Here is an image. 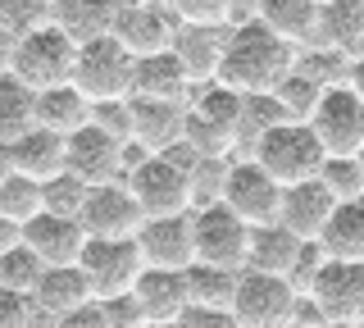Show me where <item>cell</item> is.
Segmentation results:
<instances>
[{"label": "cell", "instance_id": "obj_7", "mask_svg": "<svg viewBox=\"0 0 364 328\" xmlns=\"http://www.w3.org/2000/svg\"><path fill=\"white\" fill-rule=\"evenodd\" d=\"M310 132L328 160H355L364 151V100L350 87H328L310 115Z\"/></svg>", "mask_w": 364, "mask_h": 328}, {"label": "cell", "instance_id": "obj_16", "mask_svg": "<svg viewBox=\"0 0 364 328\" xmlns=\"http://www.w3.org/2000/svg\"><path fill=\"white\" fill-rule=\"evenodd\" d=\"M91 237L82 233L77 219H64V214H37L32 223H23V246L41 260L46 269H73L82 260Z\"/></svg>", "mask_w": 364, "mask_h": 328}, {"label": "cell", "instance_id": "obj_27", "mask_svg": "<svg viewBox=\"0 0 364 328\" xmlns=\"http://www.w3.org/2000/svg\"><path fill=\"white\" fill-rule=\"evenodd\" d=\"M91 123V100L77 92L73 83L68 87H55V92H37V128L55 132V137H73Z\"/></svg>", "mask_w": 364, "mask_h": 328}, {"label": "cell", "instance_id": "obj_35", "mask_svg": "<svg viewBox=\"0 0 364 328\" xmlns=\"http://www.w3.org/2000/svg\"><path fill=\"white\" fill-rule=\"evenodd\" d=\"M41 274H46V265L28 251V246H14V251L0 255V292H14V297L32 301V292H37Z\"/></svg>", "mask_w": 364, "mask_h": 328}, {"label": "cell", "instance_id": "obj_22", "mask_svg": "<svg viewBox=\"0 0 364 328\" xmlns=\"http://www.w3.org/2000/svg\"><path fill=\"white\" fill-rule=\"evenodd\" d=\"M132 100H168V105H191V83L182 73L178 55H146L132 69Z\"/></svg>", "mask_w": 364, "mask_h": 328}, {"label": "cell", "instance_id": "obj_33", "mask_svg": "<svg viewBox=\"0 0 364 328\" xmlns=\"http://www.w3.org/2000/svg\"><path fill=\"white\" fill-rule=\"evenodd\" d=\"M237 278L242 274H232V269L191 265L187 269V297H191V305H200V310H232Z\"/></svg>", "mask_w": 364, "mask_h": 328}, {"label": "cell", "instance_id": "obj_53", "mask_svg": "<svg viewBox=\"0 0 364 328\" xmlns=\"http://www.w3.org/2000/svg\"><path fill=\"white\" fill-rule=\"evenodd\" d=\"M360 328H364V319H360Z\"/></svg>", "mask_w": 364, "mask_h": 328}, {"label": "cell", "instance_id": "obj_28", "mask_svg": "<svg viewBox=\"0 0 364 328\" xmlns=\"http://www.w3.org/2000/svg\"><path fill=\"white\" fill-rule=\"evenodd\" d=\"M314 242L328 260H364V201H341Z\"/></svg>", "mask_w": 364, "mask_h": 328}, {"label": "cell", "instance_id": "obj_12", "mask_svg": "<svg viewBox=\"0 0 364 328\" xmlns=\"http://www.w3.org/2000/svg\"><path fill=\"white\" fill-rule=\"evenodd\" d=\"M109 37L119 41V46L128 51L132 60H146V55L173 51V37H178L173 5H168V0H128Z\"/></svg>", "mask_w": 364, "mask_h": 328}, {"label": "cell", "instance_id": "obj_15", "mask_svg": "<svg viewBox=\"0 0 364 328\" xmlns=\"http://www.w3.org/2000/svg\"><path fill=\"white\" fill-rule=\"evenodd\" d=\"M136 251L146 269H168V274H187L196 265V233H191V214L173 219H146L136 233Z\"/></svg>", "mask_w": 364, "mask_h": 328}, {"label": "cell", "instance_id": "obj_9", "mask_svg": "<svg viewBox=\"0 0 364 328\" xmlns=\"http://www.w3.org/2000/svg\"><path fill=\"white\" fill-rule=\"evenodd\" d=\"M219 201L246 228H264V223H278V210H282V187L259 169L255 160H232L223 178V191Z\"/></svg>", "mask_w": 364, "mask_h": 328}, {"label": "cell", "instance_id": "obj_18", "mask_svg": "<svg viewBox=\"0 0 364 328\" xmlns=\"http://www.w3.org/2000/svg\"><path fill=\"white\" fill-rule=\"evenodd\" d=\"M314 51L341 55V60H355L364 46V5L360 0H333V5H318V23L310 37Z\"/></svg>", "mask_w": 364, "mask_h": 328}, {"label": "cell", "instance_id": "obj_39", "mask_svg": "<svg viewBox=\"0 0 364 328\" xmlns=\"http://www.w3.org/2000/svg\"><path fill=\"white\" fill-rule=\"evenodd\" d=\"M318 183L328 187V196L337 201H364V169L360 160H323L318 169Z\"/></svg>", "mask_w": 364, "mask_h": 328}, {"label": "cell", "instance_id": "obj_37", "mask_svg": "<svg viewBox=\"0 0 364 328\" xmlns=\"http://www.w3.org/2000/svg\"><path fill=\"white\" fill-rule=\"evenodd\" d=\"M318 96H323V87H314L310 78H301L296 69L282 78L278 87H273V100H278V110L287 115V123H310Z\"/></svg>", "mask_w": 364, "mask_h": 328}, {"label": "cell", "instance_id": "obj_10", "mask_svg": "<svg viewBox=\"0 0 364 328\" xmlns=\"http://www.w3.org/2000/svg\"><path fill=\"white\" fill-rule=\"evenodd\" d=\"M232 324L237 328H287L296 314V292L287 278H269V274H246L237 278V297H232Z\"/></svg>", "mask_w": 364, "mask_h": 328}, {"label": "cell", "instance_id": "obj_19", "mask_svg": "<svg viewBox=\"0 0 364 328\" xmlns=\"http://www.w3.org/2000/svg\"><path fill=\"white\" fill-rule=\"evenodd\" d=\"M223 46H228V28H182L173 37V55L187 73L191 92L205 83H219V64H223Z\"/></svg>", "mask_w": 364, "mask_h": 328}, {"label": "cell", "instance_id": "obj_6", "mask_svg": "<svg viewBox=\"0 0 364 328\" xmlns=\"http://www.w3.org/2000/svg\"><path fill=\"white\" fill-rule=\"evenodd\" d=\"M323 328H360L364 319V260H323L314 287L305 292Z\"/></svg>", "mask_w": 364, "mask_h": 328}, {"label": "cell", "instance_id": "obj_47", "mask_svg": "<svg viewBox=\"0 0 364 328\" xmlns=\"http://www.w3.org/2000/svg\"><path fill=\"white\" fill-rule=\"evenodd\" d=\"M14 246H23V223L14 219H0V255L14 251Z\"/></svg>", "mask_w": 364, "mask_h": 328}, {"label": "cell", "instance_id": "obj_21", "mask_svg": "<svg viewBox=\"0 0 364 328\" xmlns=\"http://www.w3.org/2000/svg\"><path fill=\"white\" fill-rule=\"evenodd\" d=\"M337 210V201L328 196V187L310 178V183H296L282 191V210H278V223L287 228L291 237H301V242H314L318 233H323L328 214Z\"/></svg>", "mask_w": 364, "mask_h": 328}, {"label": "cell", "instance_id": "obj_49", "mask_svg": "<svg viewBox=\"0 0 364 328\" xmlns=\"http://www.w3.org/2000/svg\"><path fill=\"white\" fill-rule=\"evenodd\" d=\"M9 174H14V164H9V146L5 142H0V183H5V178Z\"/></svg>", "mask_w": 364, "mask_h": 328}, {"label": "cell", "instance_id": "obj_43", "mask_svg": "<svg viewBox=\"0 0 364 328\" xmlns=\"http://www.w3.org/2000/svg\"><path fill=\"white\" fill-rule=\"evenodd\" d=\"M323 251H318V242H305L301 246V255H296V269H291V292H296V297H305V292H310L314 287V278H318V269H323Z\"/></svg>", "mask_w": 364, "mask_h": 328}, {"label": "cell", "instance_id": "obj_45", "mask_svg": "<svg viewBox=\"0 0 364 328\" xmlns=\"http://www.w3.org/2000/svg\"><path fill=\"white\" fill-rule=\"evenodd\" d=\"M55 328H109V324H105L100 301H87V305H77V310L60 314V319H55Z\"/></svg>", "mask_w": 364, "mask_h": 328}, {"label": "cell", "instance_id": "obj_31", "mask_svg": "<svg viewBox=\"0 0 364 328\" xmlns=\"http://www.w3.org/2000/svg\"><path fill=\"white\" fill-rule=\"evenodd\" d=\"M278 123H287V115L278 110L273 92L242 96V115H237V146H232V160H250V155H255V146H259V137H264L269 128H278Z\"/></svg>", "mask_w": 364, "mask_h": 328}, {"label": "cell", "instance_id": "obj_51", "mask_svg": "<svg viewBox=\"0 0 364 328\" xmlns=\"http://www.w3.org/2000/svg\"><path fill=\"white\" fill-rule=\"evenodd\" d=\"M314 5H333V0H314Z\"/></svg>", "mask_w": 364, "mask_h": 328}, {"label": "cell", "instance_id": "obj_23", "mask_svg": "<svg viewBox=\"0 0 364 328\" xmlns=\"http://www.w3.org/2000/svg\"><path fill=\"white\" fill-rule=\"evenodd\" d=\"M132 297L141 301L146 324H151V328H173V319L191 305L187 274H168V269H146V274L136 278Z\"/></svg>", "mask_w": 364, "mask_h": 328}, {"label": "cell", "instance_id": "obj_24", "mask_svg": "<svg viewBox=\"0 0 364 328\" xmlns=\"http://www.w3.org/2000/svg\"><path fill=\"white\" fill-rule=\"evenodd\" d=\"M301 237H291L282 223H264L250 228V246H246V274H269V278H291L296 255H301Z\"/></svg>", "mask_w": 364, "mask_h": 328}, {"label": "cell", "instance_id": "obj_2", "mask_svg": "<svg viewBox=\"0 0 364 328\" xmlns=\"http://www.w3.org/2000/svg\"><path fill=\"white\" fill-rule=\"evenodd\" d=\"M73 64H77V46L64 37L55 23H46L28 37H18L9 46V73L32 92H55V87L73 83Z\"/></svg>", "mask_w": 364, "mask_h": 328}, {"label": "cell", "instance_id": "obj_44", "mask_svg": "<svg viewBox=\"0 0 364 328\" xmlns=\"http://www.w3.org/2000/svg\"><path fill=\"white\" fill-rule=\"evenodd\" d=\"M173 328H237L228 310H200V305H187V310L173 319Z\"/></svg>", "mask_w": 364, "mask_h": 328}, {"label": "cell", "instance_id": "obj_29", "mask_svg": "<svg viewBox=\"0 0 364 328\" xmlns=\"http://www.w3.org/2000/svg\"><path fill=\"white\" fill-rule=\"evenodd\" d=\"M87 301H96V297H91V287H87V278H82L77 265L73 269H46L37 292H32V305H37L41 314H50V319H60V314L77 310V305H87Z\"/></svg>", "mask_w": 364, "mask_h": 328}, {"label": "cell", "instance_id": "obj_34", "mask_svg": "<svg viewBox=\"0 0 364 328\" xmlns=\"http://www.w3.org/2000/svg\"><path fill=\"white\" fill-rule=\"evenodd\" d=\"M41 210H46L41 183H32V178H23V174H9L5 183H0V219L32 223Z\"/></svg>", "mask_w": 364, "mask_h": 328}, {"label": "cell", "instance_id": "obj_25", "mask_svg": "<svg viewBox=\"0 0 364 328\" xmlns=\"http://www.w3.org/2000/svg\"><path fill=\"white\" fill-rule=\"evenodd\" d=\"M255 23L287 41L291 51H305L318 23V5L314 0H255Z\"/></svg>", "mask_w": 364, "mask_h": 328}, {"label": "cell", "instance_id": "obj_20", "mask_svg": "<svg viewBox=\"0 0 364 328\" xmlns=\"http://www.w3.org/2000/svg\"><path fill=\"white\" fill-rule=\"evenodd\" d=\"M123 5L128 0H55V14L50 23L64 32L73 46H87V41L109 37L114 23H119Z\"/></svg>", "mask_w": 364, "mask_h": 328}, {"label": "cell", "instance_id": "obj_3", "mask_svg": "<svg viewBox=\"0 0 364 328\" xmlns=\"http://www.w3.org/2000/svg\"><path fill=\"white\" fill-rule=\"evenodd\" d=\"M264 174L278 183L282 191L296 187V183H310L318 178V169H323V146L318 137L310 132V123H278V128H269L264 137H259L255 155H250Z\"/></svg>", "mask_w": 364, "mask_h": 328}, {"label": "cell", "instance_id": "obj_1", "mask_svg": "<svg viewBox=\"0 0 364 328\" xmlns=\"http://www.w3.org/2000/svg\"><path fill=\"white\" fill-rule=\"evenodd\" d=\"M291 64H296V51L287 41H278L269 28H259L255 18H242V23L228 28L219 83L232 87L237 96H259V92H273V87L291 73Z\"/></svg>", "mask_w": 364, "mask_h": 328}, {"label": "cell", "instance_id": "obj_36", "mask_svg": "<svg viewBox=\"0 0 364 328\" xmlns=\"http://www.w3.org/2000/svg\"><path fill=\"white\" fill-rule=\"evenodd\" d=\"M55 0H0V37L18 41L28 32H37L50 23Z\"/></svg>", "mask_w": 364, "mask_h": 328}, {"label": "cell", "instance_id": "obj_46", "mask_svg": "<svg viewBox=\"0 0 364 328\" xmlns=\"http://www.w3.org/2000/svg\"><path fill=\"white\" fill-rule=\"evenodd\" d=\"M0 328H28V301L14 292H0Z\"/></svg>", "mask_w": 364, "mask_h": 328}, {"label": "cell", "instance_id": "obj_52", "mask_svg": "<svg viewBox=\"0 0 364 328\" xmlns=\"http://www.w3.org/2000/svg\"><path fill=\"white\" fill-rule=\"evenodd\" d=\"M355 60H364V46H360V55H355Z\"/></svg>", "mask_w": 364, "mask_h": 328}, {"label": "cell", "instance_id": "obj_42", "mask_svg": "<svg viewBox=\"0 0 364 328\" xmlns=\"http://www.w3.org/2000/svg\"><path fill=\"white\" fill-rule=\"evenodd\" d=\"M100 310H105V324H109V328H151V324H146V310H141V301H136L132 292H123V297H109V301H100Z\"/></svg>", "mask_w": 364, "mask_h": 328}, {"label": "cell", "instance_id": "obj_38", "mask_svg": "<svg viewBox=\"0 0 364 328\" xmlns=\"http://www.w3.org/2000/svg\"><path fill=\"white\" fill-rule=\"evenodd\" d=\"M301 78H310L314 87H346V73H350V60H341V55H328V51H314V46H305V51H296V64H291Z\"/></svg>", "mask_w": 364, "mask_h": 328}, {"label": "cell", "instance_id": "obj_5", "mask_svg": "<svg viewBox=\"0 0 364 328\" xmlns=\"http://www.w3.org/2000/svg\"><path fill=\"white\" fill-rule=\"evenodd\" d=\"M132 69H136L132 55L123 51L114 37H100V41H87V46H77L73 87L91 100V105L128 100V96H132Z\"/></svg>", "mask_w": 364, "mask_h": 328}, {"label": "cell", "instance_id": "obj_32", "mask_svg": "<svg viewBox=\"0 0 364 328\" xmlns=\"http://www.w3.org/2000/svg\"><path fill=\"white\" fill-rule=\"evenodd\" d=\"M168 5L182 28H232L242 23L246 9L255 18V0H168Z\"/></svg>", "mask_w": 364, "mask_h": 328}, {"label": "cell", "instance_id": "obj_17", "mask_svg": "<svg viewBox=\"0 0 364 328\" xmlns=\"http://www.w3.org/2000/svg\"><path fill=\"white\" fill-rule=\"evenodd\" d=\"M182 123H187V105L132 100V142L128 146L136 155H164V151H173V146L182 142Z\"/></svg>", "mask_w": 364, "mask_h": 328}, {"label": "cell", "instance_id": "obj_13", "mask_svg": "<svg viewBox=\"0 0 364 328\" xmlns=\"http://www.w3.org/2000/svg\"><path fill=\"white\" fill-rule=\"evenodd\" d=\"M64 174L77 178L82 187H105V183H123L128 174V146H119L109 132L87 128L73 132L64 142Z\"/></svg>", "mask_w": 364, "mask_h": 328}, {"label": "cell", "instance_id": "obj_40", "mask_svg": "<svg viewBox=\"0 0 364 328\" xmlns=\"http://www.w3.org/2000/svg\"><path fill=\"white\" fill-rule=\"evenodd\" d=\"M87 191H91V187H82L77 178L60 174L55 183H46V187H41V196H46V214H64V219H77V214H82V206H87Z\"/></svg>", "mask_w": 364, "mask_h": 328}, {"label": "cell", "instance_id": "obj_8", "mask_svg": "<svg viewBox=\"0 0 364 328\" xmlns=\"http://www.w3.org/2000/svg\"><path fill=\"white\" fill-rule=\"evenodd\" d=\"M191 233H196V265L210 269H246V246H250V228L237 219L223 201L214 206H196L191 210Z\"/></svg>", "mask_w": 364, "mask_h": 328}, {"label": "cell", "instance_id": "obj_30", "mask_svg": "<svg viewBox=\"0 0 364 328\" xmlns=\"http://www.w3.org/2000/svg\"><path fill=\"white\" fill-rule=\"evenodd\" d=\"M37 128V92L23 87L14 73H0V142L14 146Z\"/></svg>", "mask_w": 364, "mask_h": 328}, {"label": "cell", "instance_id": "obj_50", "mask_svg": "<svg viewBox=\"0 0 364 328\" xmlns=\"http://www.w3.org/2000/svg\"><path fill=\"white\" fill-rule=\"evenodd\" d=\"M355 160H360V169H364V151H360V155H355Z\"/></svg>", "mask_w": 364, "mask_h": 328}, {"label": "cell", "instance_id": "obj_14", "mask_svg": "<svg viewBox=\"0 0 364 328\" xmlns=\"http://www.w3.org/2000/svg\"><path fill=\"white\" fill-rule=\"evenodd\" d=\"M77 223H82V233L91 242H128V237L141 233L146 214L132 201L128 183H105V187L87 191V206L77 214Z\"/></svg>", "mask_w": 364, "mask_h": 328}, {"label": "cell", "instance_id": "obj_48", "mask_svg": "<svg viewBox=\"0 0 364 328\" xmlns=\"http://www.w3.org/2000/svg\"><path fill=\"white\" fill-rule=\"evenodd\" d=\"M346 87L364 100V60H350V73H346Z\"/></svg>", "mask_w": 364, "mask_h": 328}, {"label": "cell", "instance_id": "obj_26", "mask_svg": "<svg viewBox=\"0 0 364 328\" xmlns=\"http://www.w3.org/2000/svg\"><path fill=\"white\" fill-rule=\"evenodd\" d=\"M9 164H14V174L32 178V183H55V178L64 174V137H55V132L46 128H32L28 137H18L9 146Z\"/></svg>", "mask_w": 364, "mask_h": 328}, {"label": "cell", "instance_id": "obj_41", "mask_svg": "<svg viewBox=\"0 0 364 328\" xmlns=\"http://www.w3.org/2000/svg\"><path fill=\"white\" fill-rule=\"evenodd\" d=\"M91 128L109 132L119 146L132 142V100H109V105H91Z\"/></svg>", "mask_w": 364, "mask_h": 328}, {"label": "cell", "instance_id": "obj_4", "mask_svg": "<svg viewBox=\"0 0 364 328\" xmlns=\"http://www.w3.org/2000/svg\"><path fill=\"white\" fill-rule=\"evenodd\" d=\"M132 201L141 206L146 219H173V214H191L196 196H191V178L178 164H168L164 155H136L123 174Z\"/></svg>", "mask_w": 364, "mask_h": 328}, {"label": "cell", "instance_id": "obj_54", "mask_svg": "<svg viewBox=\"0 0 364 328\" xmlns=\"http://www.w3.org/2000/svg\"><path fill=\"white\" fill-rule=\"evenodd\" d=\"M360 5H364V0H360Z\"/></svg>", "mask_w": 364, "mask_h": 328}, {"label": "cell", "instance_id": "obj_11", "mask_svg": "<svg viewBox=\"0 0 364 328\" xmlns=\"http://www.w3.org/2000/svg\"><path fill=\"white\" fill-rule=\"evenodd\" d=\"M77 269H82L91 297L109 301V297H123V292L136 287V278L146 274V260L136 251V237H128V242H87Z\"/></svg>", "mask_w": 364, "mask_h": 328}]
</instances>
